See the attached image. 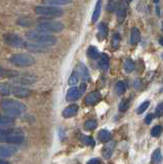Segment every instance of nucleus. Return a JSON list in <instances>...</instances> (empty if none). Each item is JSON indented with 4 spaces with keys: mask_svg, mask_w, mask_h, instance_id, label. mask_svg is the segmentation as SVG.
I'll return each instance as SVG.
<instances>
[{
    "mask_svg": "<svg viewBox=\"0 0 163 164\" xmlns=\"http://www.w3.org/2000/svg\"><path fill=\"white\" fill-rule=\"evenodd\" d=\"M25 140V134L19 128H0V143L22 144Z\"/></svg>",
    "mask_w": 163,
    "mask_h": 164,
    "instance_id": "nucleus-1",
    "label": "nucleus"
},
{
    "mask_svg": "<svg viewBox=\"0 0 163 164\" xmlns=\"http://www.w3.org/2000/svg\"><path fill=\"white\" fill-rule=\"evenodd\" d=\"M1 108L7 116L12 118L19 117L27 110V107L25 104L21 103L17 100H4L1 103Z\"/></svg>",
    "mask_w": 163,
    "mask_h": 164,
    "instance_id": "nucleus-2",
    "label": "nucleus"
},
{
    "mask_svg": "<svg viewBox=\"0 0 163 164\" xmlns=\"http://www.w3.org/2000/svg\"><path fill=\"white\" fill-rule=\"evenodd\" d=\"M26 37L29 40L33 41L35 43H40V44H46V45H53V44L56 43L58 39L56 36L51 35V34L43 33L40 31H28L26 33Z\"/></svg>",
    "mask_w": 163,
    "mask_h": 164,
    "instance_id": "nucleus-3",
    "label": "nucleus"
},
{
    "mask_svg": "<svg viewBox=\"0 0 163 164\" xmlns=\"http://www.w3.org/2000/svg\"><path fill=\"white\" fill-rule=\"evenodd\" d=\"M45 19L46 20L43 19L39 20V23L37 25V31L50 34V33H59L64 30V24L62 22L47 19V18H45Z\"/></svg>",
    "mask_w": 163,
    "mask_h": 164,
    "instance_id": "nucleus-4",
    "label": "nucleus"
},
{
    "mask_svg": "<svg viewBox=\"0 0 163 164\" xmlns=\"http://www.w3.org/2000/svg\"><path fill=\"white\" fill-rule=\"evenodd\" d=\"M35 14L42 18L54 19V18L62 17L64 14V10L53 5H39L35 7Z\"/></svg>",
    "mask_w": 163,
    "mask_h": 164,
    "instance_id": "nucleus-5",
    "label": "nucleus"
},
{
    "mask_svg": "<svg viewBox=\"0 0 163 164\" xmlns=\"http://www.w3.org/2000/svg\"><path fill=\"white\" fill-rule=\"evenodd\" d=\"M9 62L17 67L26 68L35 65L36 59L32 56L27 53H14L9 58Z\"/></svg>",
    "mask_w": 163,
    "mask_h": 164,
    "instance_id": "nucleus-6",
    "label": "nucleus"
},
{
    "mask_svg": "<svg viewBox=\"0 0 163 164\" xmlns=\"http://www.w3.org/2000/svg\"><path fill=\"white\" fill-rule=\"evenodd\" d=\"M3 41L7 45L11 46L14 48H20V47H25L26 42L20 37L19 35L14 33H5L3 34Z\"/></svg>",
    "mask_w": 163,
    "mask_h": 164,
    "instance_id": "nucleus-7",
    "label": "nucleus"
},
{
    "mask_svg": "<svg viewBox=\"0 0 163 164\" xmlns=\"http://www.w3.org/2000/svg\"><path fill=\"white\" fill-rule=\"evenodd\" d=\"M37 77L33 74H24V75H18V76L14 77V81L19 83L22 85H31L36 82Z\"/></svg>",
    "mask_w": 163,
    "mask_h": 164,
    "instance_id": "nucleus-8",
    "label": "nucleus"
},
{
    "mask_svg": "<svg viewBox=\"0 0 163 164\" xmlns=\"http://www.w3.org/2000/svg\"><path fill=\"white\" fill-rule=\"evenodd\" d=\"M25 47L31 53H46L50 50V45H46V44H40V43H26Z\"/></svg>",
    "mask_w": 163,
    "mask_h": 164,
    "instance_id": "nucleus-9",
    "label": "nucleus"
},
{
    "mask_svg": "<svg viewBox=\"0 0 163 164\" xmlns=\"http://www.w3.org/2000/svg\"><path fill=\"white\" fill-rule=\"evenodd\" d=\"M18 152V148L14 146L0 145V158H9Z\"/></svg>",
    "mask_w": 163,
    "mask_h": 164,
    "instance_id": "nucleus-10",
    "label": "nucleus"
},
{
    "mask_svg": "<svg viewBox=\"0 0 163 164\" xmlns=\"http://www.w3.org/2000/svg\"><path fill=\"white\" fill-rule=\"evenodd\" d=\"M11 93L17 98H28L31 95V90L28 89L24 86H14L11 88Z\"/></svg>",
    "mask_w": 163,
    "mask_h": 164,
    "instance_id": "nucleus-11",
    "label": "nucleus"
},
{
    "mask_svg": "<svg viewBox=\"0 0 163 164\" xmlns=\"http://www.w3.org/2000/svg\"><path fill=\"white\" fill-rule=\"evenodd\" d=\"M101 98H102V95L99 92H92L85 97L84 104L86 106H94L101 101Z\"/></svg>",
    "mask_w": 163,
    "mask_h": 164,
    "instance_id": "nucleus-12",
    "label": "nucleus"
},
{
    "mask_svg": "<svg viewBox=\"0 0 163 164\" xmlns=\"http://www.w3.org/2000/svg\"><path fill=\"white\" fill-rule=\"evenodd\" d=\"M116 9V14H117V17L119 21H122L126 15V11H127V5H126V2H124L123 0H120L118 1V3L116 4L115 6Z\"/></svg>",
    "mask_w": 163,
    "mask_h": 164,
    "instance_id": "nucleus-13",
    "label": "nucleus"
},
{
    "mask_svg": "<svg viewBox=\"0 0 163 164\" xmlns=\"http://www.w3.org/2000/svg\"><path fill=\"white\" fill-rule=\"evenodd\" d=\"M115 146H116L115 142H113V140H109L107 144H106V146H104V148H103V151H102L103 157L106 158V159H109L114 153Z\"/></svg>",
    "mask_w": 163,
    "mask_h": 164,
    "instance_id": "nucleus-14",
    "label": "nucleus"
},
{
    "mask_svg": "<svg viewBox=\"0 0 163 164\" xmlns=\"http://www.w3.org/2000/svg\"><path fill=\"white\" fill-rule=\"evenodd\" d=\"M99 58V67L103 71H108L109 67H110V58H109V56L107 53H102Z\"/></svg>",
    "mask_w": 163,
    "mask_h": 164,
    "instance_id": "nucleus-15",
    "label": "nucleus"
},
{
    "mask_svg": "<svg viewBox=\"0 0 163 164\" xmlns=\"http://www.w3.org/2000/svg\"><path fill=\"white\" fill-rule=\"evenodd\" d=\"M80 92H79V88H77L76 86H72L71 88H69L68 92H67V97L66 100L69 101H76L80 98Z\"/></svg>",
    "mask_w": 163,
    "mask_h": 164,
    "instance_id": "nucleus-16",
    "label": "nucleus"
},
{
    "mask_svg": "<svg viewBox=\"0 0 163 164\" xmlns=\"http://www.w3.org/2000/svg\"><path fill=\"white\" fill-rule=\"evenodd\" d=\"M79 107L77 105H71L69 107H67L66 109L63 111V116L65 118H71V117L75 116L78 112Z\"/></svg>",
    "mask_w": 163,
    "mask_h": 164,
    "instance_id": "nucleus-17",
    "label": "nucleus"
},
{
    "mask_svg": "<svg viewBox=\"0 0 163 164\" xmlns=\"http://www.w3.org/2000/svg\"><path fill=\"white\" fill-rule=\"evenodd\" d=\"M19 75V72L14 71V70L6 69L4 67L0 66V77L2 78H14Z\"/></svg>",
    "mask_w": 163,
    "mask_h": 164,
    "instance_id": "nucleus-18",
    "label": "nucleus"
},
{
    "mask_svg": "<svg viewBox=\"0 0 163 164\" xmlns=\"http://www.w3.org/2000/svg\"><path fill=\"white\" fill-rule=\"evenodd\" d=\"M77 74H79L80 77H81L83 80H85V81H88V80H89L88 70H87V68L84 64L80 63L78 65V73H77Z\"/></svg>",
    "mask_w": 163,
    "mask_h": 164,
    "instance_id": "nucleus-19",
    "label": "nucleus"
},
{
    "mask_svg": "<svg viewBox=\"0 0 163 164\" xmlns=\"http://www.w3.org/2000/svg\"><path fill=\"white\" fill-rule=\"evenodd\" d=\"M141 40V32L138 28H133L131 29V33H130V43L131 44H138Z\"/></svg>",
    "mask_w": 163,
    "mask_h": 164,
    "instance_id": "nucleus-20",
    "label": "nucleus"
},
{
    "mask_svg": "<svg viewBox=\"0 0 163 164\" xmlns=\"http://www.w3.org/2000/svg\"><path fill=\"white\" fill-rule=\"evenodd\" d=\"M109 29H108V26L105 24V23H101L99 26V34H97V38L99 40H104L106 39L108 35Z\"/></svg>",
    "mask_w": 163,
    "mask_h": 164,
    "instance_id": "nucleus-21",
    "label": "nucleus"
},
{
    "mask_svg": "<svg viewBox=\"0 0 163 164\" xmlns=\"http://www.w3.org/2000/svg\"><path fill=\"white\" fill-rule=\"evenodd\" d=\"M101 10H102V0H97V4H95V7H94V14H92V17H91L92 23H95L97 20H99L100 14H101Z\"/></svg>",
    "mask_w": 163,
    "mask_h": 164,
    "instance_id": "nucleus-22",
    "label": "nucleus"
},
{
    "mask_svg": "<svg viewBox=\"0 0 163 164\" xmlns=\"http://www.w3.org/2000/svg\"><path fill=\"white\" fill-rule=\"evenodd\" d=\"M99 139L101 142L108 143L109 140H111V139H112V133L109 130H107V129H102L99 132Z\"/></svg>",
    "mask_w": 163,
    "mask_h": 164,
    "instance_id": "nucleus-23",
    "label": "nucleus"
},
{
    "mask_svg": "<svg viewBox=\"0 0 163 164\" xmlns=\"http://www.w3.org/2000/svg\"><path fill=\"white\" fill-rule=\"evenodd\" d=\"M11 93V86L8 83H4V82H0V95H9Z\"/></svg>",
    "mask_w": 163,
    "mask_h": 164,
    "instance_id": "nucleus-24",
    "label": "nucleus"
},
{
    "mask_svg": "<svg viewBox=\"0 0 163 164\" xmlns=\"http://www.w3.org/2000/svg\"><path fill=\"white\" fill-rule=\"evenodd\" d=\"M14 123V118L10 116L0 115V126H8Z\"/></svg>",
    "mask_w": 163,
    "mask_h": 164,
    "instance_id": "nucleus-25",
    "label": "nucleus"
},
{
    "mask_svg": "<svg viewBox=\"0 0 163 164\" xmlns=\"http://www.w3.org/2000/svg\"><path fill=\"white\" fill-rule=\"evenodd\" d=\"M72 0H43L42 3L46 5H64L71 3Z\"/></svg>",
    "mask_w": 163,
    "mask_h": 164,
    "instance_id": "nucleus-26",
    "label": "nucleus"
},
{
    "mask_svg": "<svg viewBox=\"0 0 163 164\" xmlns=\"http://www.w3.org/2000/svg\"><path fill=\"white\" fill-rule=\"evenodd\" d=\"M17 23L18 25L23 26V27H30V26L33 25V20L28 17H23V18H20V19L17 21Z\"/></svg>",
    "mask_w": 163,
    "mask_h": 164,
    "instance_id": "nucleus-27",
    "label": "nucleus"
},
{
    "mask_svg": "<svg viewBox=\"0 0 163 164\" xmlns=\"http://www.w3.org/2000/svg\"><path fill=\"white\" fill-rule=\"evenodd\" d=\"M86 53H87V56H88V58L92 59H95L100 56V53L95 46H89Z\"/></svg>",
    "mask_w": 163,
    "mask_h": 164,
    "instance_id": "nucleus-28",
    "label": "nucleus"
},
{
    "mask_svg": "<svg viewBox=\"0 0 163 164\" xmlns=\"http://www.w3.org/2000/svg\"><path fill=\"white\" fill-rule=\"evenodd\" d=\"M162 160V155H161V151H160V149H157L155 150L153 152V154H152V163L153 164H159L160 162H161Z\"/></svg>",
    "mask_w": 163,
    "mask_h": 164,
    "instance_id": "nucleus-29",
    "label": "nucleus"
},
{
    "mask_svg": "<svg viewBox=\"0 0 163 164\" xmlns=\"http://www.w3.org/2000/svg\"><path fill=\"white\" fill-rule=\"evenodd\" d=\"M136 68V65H134V62L131 59H126L125 63H124V69L127 73H131Z\"/></svg>",
    "mask_w": 163,
    "mask_h": 164,
    "instance_id": "nucleus-30",
    "label": "nucleus"
},
{
    "mask_svg": "<svg viewBox=\"0 0 163 164\" xmlns=\"http://www.w3.org/2000/svg\"><path fill=\"white\" fill-rule=\"evenodd\" d=\"M126 88H127V85L124 81H119L116 84V92L118 95H123L124 92H126Z\"/></svg>",
    "mask_w": 163,
    "mask_h": 164,
    "instance_id": "nucleus-31",
    "label": "nucleus"
},
{
    "mask_svg": "<svg viewBox=\"0 0 163 164\" xmlns=\"http://www.w3.org/2000/svg\"><path fill=\"white\" fill-rule=\"evenodd\" d=\"M97 127V122L94 119H89L84 123V128L86 130H94Z\"/></svg>",
    "mask_w": 163,
    "mask_h": 164,
    "instance_id": "nucleus-32",
    "label": "nucleus"
},
{
    "mask_svg": "<svg viewBox=\"0 0 163 164\" xmlns=\"http://www.w3.org/2000/svg\"><path fill=\"white\" fill-rule=\"evenodd\" d=\"M81 142L83 143L85 146H88V147H92V148H94V146H95L94 140L92 139L91 137H87V135H82Z\"/></svg>",
    "mask_w": 163,
    "mask_h": 164,
    "instance_id": "nucleus-33",
    "label": "nucleus"
},
{
    "mask_svg": "<svg viewBox=\"0 0 163 164\" xmlns=\"http://www.w3.org/2000/svg\"><path fill=\"white\" fill-rule=\"evenodd\" d=\"M111 44H112V47L114 49H117L119 47V44H120V35H119L118 33L113 34L112 42H111Z\"/></svg>",
    "mask_w": 163,
    "mask_h": 164,
    "instance_id": "nucleus-34",
    "label": "nucleus"
},
{
    "mask_svg": "<svg viewBox=\"0 0 163 164\" xmlns=\"http://www.w3.org/2000/svg\"><path fill=\"white\" fill-rule=\"evenodd\" d=\"M78 79H79V77H78V74H77L76 72H74V73H72L71 74V76L69 77V81H68V84L70 85V86H75V85L78 83Z\"/></svg>",
    "mask_w": 163,
    "mask_h": 164,
    "instance_id": "nucleus-35",
    "label": "nucleus"
},
{
    "mask_svg": "<svg viewBox=\"0 0 163 164\" xmlns=\"http://www.w3.org/2000/svg\"><path fill=\"white\" fill-rule=\"evenodd\" d=\"M161 133H162V126L161 125L154 126L153 128H152V130H151V135H152V137H160Z\"/></svg>",
    "mask_w": 163,
    "mask_h": 164,
    "instance_id": "nucleus-36",
    "label": "nucleus"
},
{
    "mask_svg": "<svg viewBox=\"0 0 163 164\" xmlns=\"http://www.w3.org/2000/svg\"><path fill=\"white\" fill-rule=\"evenodd\" d=\"M149 106H150V101H144V103H143V104H141V105L139 106V108L136 109V113H138V114L144 113V112L149 108Z\"/></svg>",
    "mask_w": 163,
    "mask_h": 164,
    "instance_id": "nucleus-37",
    "label": "nucleus"
},
{
    "mask_svg": "<svg viewBox=\"0 0 163 164\" xmlns=\"http://www.w3.org/2000/svg\"><path fill=\"white\" fill-rule=\"evenodd\" d=\"M129 108V100H123L119 105V111L120 112H125L127 111Z\"/></svg>",
    "mask_w": 163,
    "mask_h": 164,
    "instance_id": "nucleus-38",
    "label": "nucleus"
},
{
    "mask_svg": "<svg viewBox=\"0 0 163 164\" xmlns=\"http://www.w3.org/2000/svg\"><path fill=\"white\" fill-rule=\"evenodd\" d=\"M163 114V104L160 103L156 108V115L158 117H161Z\"/></svg>",
    "mask_w": 163,
    "mask_h": 164,
    "instance_id": "nucleus-39",
    "label": "nucleus"
},
{
    "mask_svg": "<svg viewBox=\"0 0 163 164\" xmlns=\"http://www.w3.org/2000/svg\"><path fill=\"white\" fill-rule=\"evenodd\" d=\"M153 120V115L152 114H149V115H147V117L145 118V123L146 124H150Z\"/></svg>",
    "mask_w": 163,
    "mask_h": 164,
    "instance_id": "nucleus-40",
    "label": "nucleus"
},
{
    "mask_svg": "<svg viewBox=\"0 0 163 164\" xmlns=\"http://www.w3.org/2000/svg\"><path fill=\"white\" fill-rule=\"evenodd\" d=\"M101 163L102 162H101L100 159H97V158H92V159H90L86 164H101Z\"/></svg>",
    "mask_w": 163,
    "mask_h": 164,
    "instance_id": "nucleus-41",
    "label": "nucleus"
},
{
    "mask_svg": "<svg viewBox=\"0 0 163 164\" xmlns=\"http://www.w3.org/2000/svg\"><path fill=\"white\" fill-rule=\"evenodd\" d=\"M115 6H116V3H114L112 0H111L110 3H109V4H108V6H107V9H109L110 11H113L114 8H115Z\"/></svg>",
    "mask_w": 163,
    "mask_h": 164,
    "instance_id": "nucleus-42",
    "label": "nucleus"
},
{
    "mask_svg": "<svg viewBox=\"0 0 163 164\" xmlns=\"http://www.w3.org/2000/svg\"><path fill=\"white\" fill-rule=\"evenodd\" d=\"M85 90H86V84H85V83H82V84L80 85V87H79V92H80V95L84 93V92H85Z\"/></svg>",
    "mask_w": 163,
    "mask_h": 164,
    "instance_id": "nucleus-43",
    "label": "nucleus"
},
{
    "mask_svg": "<svg viewBox=\"0 0 163 164\" xmlns=\"http://www.w3.org/2000/svg\"><path fill=\"white\" fill-rule=\"evenodd\" d=\"M0 164H9L7 161H5V160H3L2 158H0Z\"/></svg>",
    "mask_w": 163,
    "mask_h": 164,
    "instance_id": "nucleus-44",
    "label": "nucleus"
},
{
    "mask_svg": "<svg viewBox=\"0 0 163 164\" xmlns=\"http://www.w3.org/2000/svg\"><path fill=\"white\" fill-rule=\"evenodd\" d=\"M158 1H159V0H154V2H155V3H158Z\"/></svg>",
    "mask_w": 163,
    "mask_h": 164,
    "instance_id": "nucleus-45",
    "label": "nucleus"
},
{
    "mask_svg": "<svg viewBox=\"0 0 163 164\" xmlns=\"http://www.w3.org/2000/svg\"><path fill=\"white\" fill-rule=\"evenodd\" d=\"M131 1H133V0H127V2H131Z\"/></svg>",
    "mask_w": 163,
    "mask_h": 164,
    "instance_id": "nucleus-46",
    "label": "nucleus"
}]
</instances>
